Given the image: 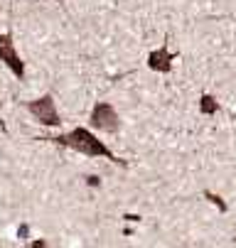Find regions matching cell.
<instances>
[{
  "instance_id": "obj_8",
  "label": "cell",
  "mask_w": 236,
  "mask_h": 248,
  "mask_svg": "<svg viewBox=\"0 0 236 248\" xmlns=\"http://www.w3.org/2000/svg\"><path fill=\"white\" fill-rule=\"evenodd\" d=\"M54 3H62V0H54Z\"/></svg>"
},
{
  "instance_id": "obj_7",
  "label": "cell",
  "mask_w": 236,
  "mask_h": 248,
  "mask_svg": "<svg viewBox=\"0 0 236 248\" xmlns=\"http://www.w3.org/2000/svg\"><path fill=\"white\" fill-rule=\"evenodd\" d=\"M205 197H207V199H209V202H212L219 211H221V214H226V202H224L219 194H214V192H209V189H207V192H205Z\"/></svg>"
},
{
  "instance_id": "obj_1",
  "label": "cell",
  "mask_w": 236,
  "mask_h": 248,
  "mask_svg": "<svg viewBox=\"0 0 236 248\" xmlns=\"http://www.w3.org/2000/svg\"><path fill=\"white\" fill-rule=\"evenodd\" d=\"M47 140H52L54 145H62V148H72V150H77L86 157H109L116 165H126L123 160H118L109 150V145H104V140H98L89 128H81V125L74 128L72 133H66V135H54V138H47Z\"/></svg>"
},
{
  "instance_id": "obj_2",
  "label": "cell",
  "mask_w": 236,
  "mask_h": 248,
  "mask_svg": "<svg viewBox=\"0 0 236 248\" xmlns=\"http://www.w3.org/2000/svg\"><path fill=\"white\" fill-rule=\"evenodd\" d=\"M89 123H91V128L104 130V133H118L121 130V118H118L116 108L106 101H98L94 106V111L89 116Z\"/></svg>"
},
{
  "instance_id": "obj_3",
  "label": "cell",
  "mask_w": 236,
  "mask_h": 248,
  "mask_svg": "<svg viewBox=\"0 0 236 248\" xmlns=\"http://www.w3.org/2000/svg\"><path fill=\"white\" fill-rule=\"evenodd\" d=\"M25 108H27L32 116H35L37 123H42V125H52V128L62 125V118H59V113H57L54 98H52L49 93L42 96V98H35V101H27Z\"/></svg>"
},
{
  "instance_id": "obj_6",
  "label": "cell",
  "mask_w": 236,
  "mask_h": 248,
  "mask_svg": "<svg viewBox=\"0 0 236 248\" xmlns=\"http://www.w3.org/2000/svg\"><path fill=\"white\" fill-rule=\"evenodd\" d=\"M199 111L205 116H217L219 113V101L212 96V93H202L199 98Z\"/></svg>"
},
{
  "instance_id": "obj_4",
  "label": "cell",
  "mask_w": 236,
  "mask_h": 248,
  "mask_svg": "<svg viewBox=\"0 0 236 248\" xmlns=\"http://www.w3.org/2000/svg\"><path fill=\"white\" fill-rule=\"evenodd\" d=\"M0 62H3L17 79H25V62H22V57L17 54V49L13 45L10 32L0 34Z\"/></svg>"
},
{
  "instance_id": "obj_5",
  "label": "cell",
  "mask_w": 236,
  "mask_h": 248,
  "mask_svg": "<svg viewBox=\"0 0 236 248\" xmlns=\"http://www.w3.org/2000/svg\"><path fill=\"white\" fill-rule=\"evenodd\" d=\"M173 59H175L173 52H167V47H160V49H153L148 54V66L157 74H167L173 69Z\"/></svg>"
}]
</instances>
